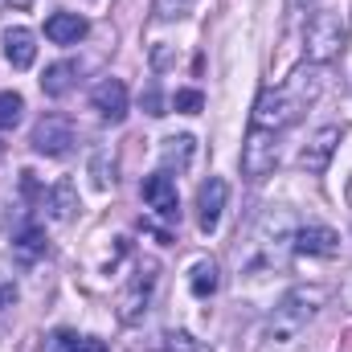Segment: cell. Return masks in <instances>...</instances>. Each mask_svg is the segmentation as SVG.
<instances>
[{
	"mask_svg": "<svg viewBox=\"0 0 352 352\" xmlns=\"http://www.w3.org/2000/svg\"><path fill=\"white\" fill-rule=\"evenodd\" d=\"M90 102H94V111L107 119V123H123L127 119V87L119 82V78H102L94 94H90Z\"/></svg>",
	"mask_w": 352,
	"mask_h": 352,
	"instance_id": "11",
	"label": "cell"
},
{
	"mask_svg": "<svg viewBox=\"0 0 352 352\" xmlns=\"http://www.w3.org/2000/svg\"><path fill=\"white\" fill-rule=\"evenodd\" d=\"M54 352H107L98 336H74V332H58L54 336Z\"/></svg>",
	"mask_w": 352,
	"mask_h": 352,
	"instance_id": "20",
	"label": "cell"
},
{
	"mask_svg": "<svg viewBox=\"0 0 352 352\" xmlns=\"http://www.w3.org/2000/svg\"><path fill=\"white\" fill-rule=\"evenodd\" d=\"M303 50H307V62L311 66H324L332 58H340L344 41H349V29H344V16L340 12H316L307 21V33H303Z\"/></svg>",
	"mask_w": 352,
	"mask_h": 352,
	"instance_id": "4",
	"label": "cell"
},
{
	"mask_svg": "<svg viewBox=\"0 0 352 352\" xmlns=\"http://www.w3.org/2000/svg\"><path fill=\"white\" fill-rule=\"evenodd\" d=\"M192 152H197V140L192 135H168L164 144H160V164H164V173H184L188 164H192Z\"/></svg>",
	"mask_w": 352,
	"mask_h": 352,
	"instance_id": "15",
	"label": "cell"
},
{
	"mask_svg": "<svg viewBox=\"0 0 352 352\" xmlns=\"http://www.w3.org/2000/svg\"><path fill=\"white\" fill-rule=\"evenodd\" d=\"M25 115V98L16 90H0V131H12Z\"/></svg>",
	"mask_w": 352,
	"mask_h": 352,
	"instance_id": "21",
	"label": "cell"
},
{
	"mask_svg": "<svg viewBox=\"0 0 352 352\" xmlns=\"http://www.w3.org/2000/svg\"><path fill=\"white\" fill-rule=\"evenodd\" d=\"M144 201L160 213V217H180V197H176V180H173V173H152L148 180H144Z\"/></svg>",
	"mask_w": 352,
	"mask_h": 352,
	"instance_id": "10",
	"label": "cell"
},
{
	"mask_svg": "<svg viewBox=\"0 0 352 352\" xmlns=\"http://www.w3.org/2000/svg\"><path fill=\"white\" fill-rule=\"evenodd\" d=\"M336 144H340V127L336 123H328V127H320L311 140H307V148L299 152V168L311 176L328 173V164H332V152H336Z\"/></svg>",
	"mask_w": 352,
	"mask_h": 352,
	"instance_id": "8",
	"label": "cell"
},
{
	"mask_svg": "<svg viewBox=\"0 0 352 352\" xmlns=\"http://www.w3.org/2000/svg\"><path fill=\"white\" fill-rule=\"evenodd\" d=\"M274 164H278V144H274V135L263 131V127H250V135H246V144H242V173L250 176V180H263V176L274 173Z\"/></svg>",
	"mask_w": 352,
	"mask_h": 352,
	"instance_id": "5",
	"label": "cell"
},
{
	"mask_svg": "<svg viewBox=\"0 0 352 352\" xmlns=\"http://www.w3.org/2000/svg\"><path fill=\"white\" fill-rule=\"evenodd\" d=\"M192 4L197 0H156V16L160 21H180V16L192 12Z\"/></svg>",
	"mask_w": 352,
	"mask_h": 352,
	"instance_id": "22",
	"label": "cell"
},
{
	"mask_svg": "<svg viewBox=\"0 0 352 352\" xmlns=\"http://www.w3.org/2000/svg\"><path fill=\"white\" fill-rule=\"evenodd\" d=\"M316 94H320V78L307 74V70H299L287 87L263 90V98L254 102V127H263V131H270V135H278L283 127H291V123L299 119V111H303Z\"/></svg>",
	"mask_w": 352,
	"mask_h": 352,
	"instance_id": "2",
	"label": "cell"
},
{
	"mask_svg": "<svg viewBox=\"0 0 352 352\" xmlns=\"http://www.w3.org/2000/svg\"><path fill=\"white\" fill-rule=\"evenodd\" d=\"M287 4H291V8H311L316 0H287Z\"/></svg>",
	"mask_w": 352,
	"mask_h": 352,
	"instance_id": "27",
	"label": "cell"
},
{
	"mask_svg": "<svg viewBox=\"0 0 352 352\" xmlns=\"http://www.w3.org/2000/svg\"><path fill=\"white\" fill-rule=\"evenodd\" d=\"M144 111H148V115H164V98H160V90L156 87L144 90Z\"/></svg>",
	"mask_w": 352,
	"mask_h": 352,
	"instance_id": "25",
	"label": "cell"
},
{
	"mask_svg": "<svg viewBox=\"0 0 352 352\" xmlns=\"http://www.w3.org/2000/svg\"><path fill=\"white\" fill-rule=\"evenodd\" d=\"M188 287H192L197 299H209L217 291V263L213 258H201V263L192 266V274H188Z\"/></svg>",
	"mask_w": 352,
	"mask_h": 352,
	"instance_id": "16",
	"label": "cell"
},
{
	"mask_svg": "<svg viewBox=\"0 0 352 352\" xmlns=\"http://www.w3.org/2000/svg\"><path fill=\"white\" fill-rule=\"evenodd\" d=\"M87 33H90V25H87V16H78V12H54L45 21V37L54 45H78Z\"/></svg>",
	"mask_w": 352,
	"mask_h": 352,
	"instance_id": "14",
	"label": "cell"
},
{
	"mask_svg": "<svg viewBox=\"0 0 352 352\" xmlns=\"http://www.w3.org/2000/svg\"><path fill=\"white\" fill-rule=\"evenodd\" d=\"M4 58H8L12 70H29L37 62V37H33V29H25V25L4 29Z\"/></svg>",
	"mask_w": 352,
	"mask_h": 352,
	"instance_id": "13",
	"label": "cell"
},
{
	"mask_svg": "<svg viewBox=\"0 0 352 352\" xmlns=\"http://www.w3.org/2000/svg\"><path fill=\"white\" fill-rule=\"evenodd\" d=\"M50 205H54V217H58V221L74 217V209H78V192H74V184H70V180H58L54 192H50Z\"/></svg>",
	"mask_w": 352,
	"mask_h": 352,
	"instance_id": "18",
	"label": "cell"
},
{
	"mask_svg": "<svg viewBox=\"0 0 352 352\" xmlns=\"http://www.w3.org/2000/svg\"><path fill=\"white\" fill-rule=\"evenodd\" d=\"M340 250V234L328 226H303L295 230V254H311V258H332Z\"/></svg>",
	"mask_w": 352,
	"mask_h": 352,
	"instance_id": "12",
	"label": "cell"
},
{
	"mask_svg": "<svg viewBox=\"0 0 352 352\" xmlns=\"http://www.w3.org/2000/svg\"><path fill=\"white\" fill-rule=\"evenodd\" d=\"M33 148L41 156H66L74 148V123L66 115H45L37 127H33Z\"/></svg>",
	"mask_w": 352,
	"mask_h": 352,
	"instance_id": "6",
	"label": "cell"
},
{
	"mask_svg": "<svg viewBox=\"0 0 352 352\" xmlns=\"http://www.w3.org/2000/svg\"><path fill=\"white\" fill-rule=\"evenodd\" d=\"M324 303H328V287H291L270 316V340H295L320 316Z\"/></svg>",
	"mask_w": 352,
	"mask_h": 352,
	"instance_id": "3",
	"label": "cell"
},
{
	"mask_svg": "<svg viewBox=\"0 0 352 352\" xmlns=\"http://www.w3.org/2000/svg\"><path fill=\"white\" fill-rule=\"evenodd\" d=\"M12 250H16L25 263L41 258V254H45V234H41V226H25V230L12 238Z\"/></svg>",
	"mask_w": 352,
	"mask_h": 352,
	"instance_id": "17",
	"label": "cell"
},
{
	"mask_svg": "<svg viewBox=\"0 0 352 352\" xmlns=\"http://www.w3.org/2000/svg\"><path fill=\"white\" fill-rule=\"evenodd\" d=\"M287 250H295V217H291V209L270 205L250 234V250H246L242 266L250 274H266L287 263Z\"/></svg>",
	"mask_w": 352,
	"mask_h": 352,
	"instance_id": "1",
	"label": "cell"
},
{
	"mask_svg": "<svg viewBox=\"0 0 352 352\" xmlns=\"http://www.w3.org/2000/svg\"><path fill=\"white\" fill-rule=\"evenodd\" d=\"M70 82H74V66H70V62H58V66H50V70H45L41 90H45L50 98H62V94L70 90Z\"/></svg>",
	"mask_w": 352,
	"mask_h": 352,
	"instance_id": "19",
	"label": "cell"
},
{
	"mask_svg": "<svg viewBox=\"0 0 352 352\" xmlns=\"http://www.w3.org/2000/svg\"><path fill=\"white\" fill-rule=\"evenodd\" d=\"M152 291H156V266H140V270L131 274L123 299H119V316H123L127 324L140 320V316L148 311V303H152Z\"/></svg>",
	"mask_w": 352,
	"mask_h": 352,
	"instance_id": "7",
	"label": "cell"
},
{
	"mask_svg": "<svg viewBox=\"0 0 352 352\" xmlns=\"http://www.w3.org/2000/svg\"><path fill=\"white\" fill-rule=\"evenodd\" d=\"M201 90H176V98H173V107L180 111V115H197L201 111Z\"/></svg>",
	"mask_w": 352,
	"mask_h": 352,
	"instance_id": "24",
	"label": "cell"
},
{
	"mask_svg": "<svg viewBox=\"0 0 352 352\" xmlns=\"http://www.w3.org/2000/svg\"><path fill=\"white\" fill-rule=\"evenodd\" d=\"M340 295H344V303L352 307V274H349V283H344V291H340Z\"/></svg>",
	"mask_w": 352,
	"mask_h": 352,
	"instance_id": "26",
	"label": "cell"
},
{
	"mask_svg": "<svg viewBox=\"0 0 352 352\" xmlns=\"http://www.w3.org/2000/svg\"><path fill=\"white\" fill-rule=\"evenodd\" d=\"M226 197H230V184L221 176H209L197 192V221H201V234H213L221 226V209H226Z\"/></svg>",
	"mask_w": 352,
	"mask_h": 352,
	"instance_id": "9",
	"label": "cell"
},
{
	"mask_svg": "<svg viewBox=\"0 0 352 352\" xmlns=\"http://www.w3.org/2000/svg\"><path fill=\"white\" fill-rule=\"evenodd\" d=\"M164 352H209L201 340H192L188 332H168L164 336Z\"/></svg>",
	"mask_w": 352,
	"mask_h": 352,
	"instance_id": "23",
	"label": "cell"
}]
</instances>
